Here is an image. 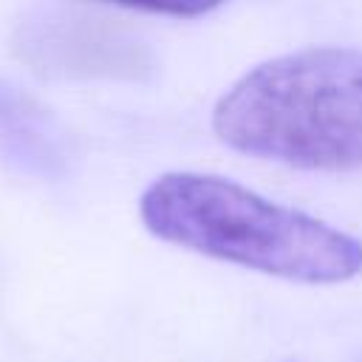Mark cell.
<instances>
[{
    "label": "cell",
    "mask_w": 362,
    "mask_h": 362,
    "mask_svg": "<svg viewBox=\"0 0 362 362\" xmlns=\"http://www.w3.org/2000/svg\"><path fill=\"white\" fill-rule=\"evenodd\" d=\"M215 136L297 170H362V48L311 45L249 68L212 110Z\"/></svg>",
    "instance_id": "7a4b0ae2"
},
{
    "label": "cell",
    "mask_w": 362,
    "mask_h": 362,
    "mask_svg": "<svg viewBox=\"0 0 362 362\" xmlns=\"http://www.w3.org/2000/svg\"><path fill=\"white\" fill-rule=\"evenodd\" d=\"M164 243L272 277L331 286L362 272V240L212 173H164L139 201Z\"/></svg>",
    "instance_id": "6da1fadb"
},
{
    "label": "cell",
    "mask_w": 362,
    "mask_h": 362,
    "mask_svg": "<svg viewBox=\"0 0 362 362\" xmlns=\"http://www.w3.org/2000/svg\"><path fill=\"white\" fill-rule=\"evenodd\" d=\"M122 8L133 11H147V14H161V17H175V20H195L218 11L226 0H105Z\"/></svg>",
    "instance_id": "3957f363"
}]
</instances>
